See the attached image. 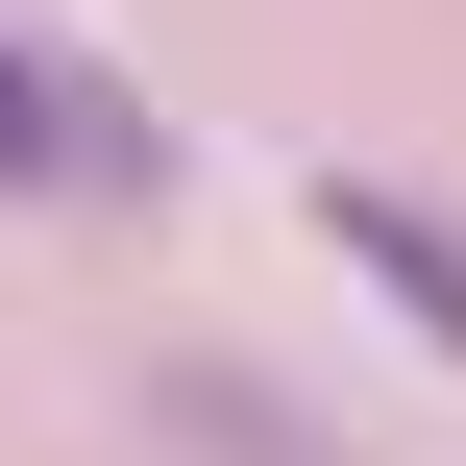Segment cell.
Returning <instances> with one entry per match:
<instances>
[{
  "instance_id": "1",
  "label": "cell",
  "mask_w": 466,
  "mask_h": 466,
  "mask_svg": "<svg viewBox=\"0 0 466 466\" xmlns=\"http://www.w3.org/2000/svg\"><path fill=\"white\" fill-rule=\"evenodd\" d=\"M319 246H344V270H369V295H393V319L466 369V221L418 197V172H319Z\"/></svg>"
},
{
  "instance_id": "2",
  "label": "cell",
  "mask_w": 466,
  "mask_h": 466,
  "mask_svg": "<svg viewBox=\"0 0 466 466\" xmlns=\"http://www.w3.org/2000/svg\"><path fill=\"white\" fill-rule=\"evenodd\" d=\"M0 197H74V49H0Z\"/></svg>"
}]
</instances>
